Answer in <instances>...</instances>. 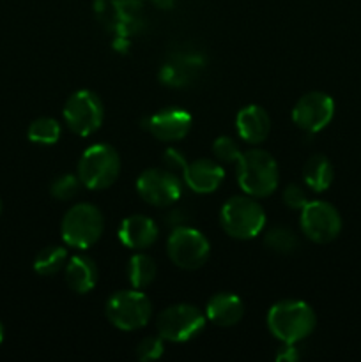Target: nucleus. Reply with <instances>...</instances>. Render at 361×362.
Wrapping results in <instances>:
<instances>
[{
    "instance_id": "412c9836",
    "label": "nucleus",
    "mask_w": 361,
    "mask_h": 362,
    "mask_svg": "<svg viewBox=\"0 0 361 362\" xmlns=\"http://www.w3.org/2000/svg\"><path fill=\"white\" fill-rule=\"evenodd\" d=\"M67 251L62 246H48L39 251L34 260V271L39 276H55L66 267Z\"/></svg>"
},
{
    "instance_id": "dca6fc26",
    "label": "nucleus",
    "mask_w": 361,
    "mask_h": 362,
    "mask_svg": "<svg viewBox=\"0 0 361 362\" xmlns=\"http://www.w3.org/2000/svg\"><path fill=\"white\" fill-rule=\"evenodd\" d=\"M244 304L241 297L230 292H219L207 300L205 318L218 327H232L243 320Z\"/></svg>"
},
{
    "instance_id": "2eb2a0df",
    "label": "nucleus",
    "mask_w": 361,
    "mask_h": 362,
    "mask_svg": "<svg viewBox=\"0 0 361 362\" xmlns=\"http://www.w3.org/2000/svg\"><path fill=\"white\" fill-rule=\"evenodd\" d=\"M159 228L149 216L133 214L122 219L119 226V239L130 250H147L158 240Z\"/></svg>"
},
{
    "instance_id": "393cba45",
    "label": "nucleus",
    "mask_w": 361,
    "mask_h": 362,
    "mask_svg": "<svg viewBox=\"0 0 361 362\" xmlns=\"http://www.w3.org/2000/svg\"><path fill=\"white\" fill-rule=\"evenodd\" d=\"M212 154L219 163H237L243 152L234 138L219 136L212 144Z\"/></svg>"
},
{
    "instance_id": "5701e85b",
    "label": "nucleus",
    "mask_w": 361,
    "mask_h": 362,
    "mask_svg": "<svg viewBox=\"0 0 361 362\" xmlns=\"http://www.w3.org/2000/svg\"><path fill=\"white\" fill-rule=\"evenodd\" d=\"M264 244L269 250L275 251V253L289 255L296 251V247L299 246V240H297L294 230L287 228V226H273V228L265 232Z\"/></svg>"
},
{
    "instance_id": "b1692460",
    "label": "nucleus",
    "mask_w": 361,
    "mask_h": 362,
    "mask_svg": "<svg viewBox=\"0 0 361 362\" xmlns=\"http://www.w3.org/2000/svg\"><path fill=\"white\" fill-rule=\"evenodd\" d=\"M84 186L80 180V177L73 175V173H64V175L57 177L55 180L50 186V193L55 200L59 202H67L73 200L74 197L78 194L80 187Z\"/></svg>"
},
{
    "instance_id": "a211bd4d",
    "label": "nucleus",
    "mask_w": 361,
    "mask_h": 362,
    "mask_svg": "<svg viewBox=\"0 0 361 362\" xmlns=\"http://www.w3.org/2000/svg\"><path fill=\"white\" fill-rule=\"evenodd\" d=\"M66 283L73 292L88 293L98 283V265L87 255H74L67 260L66 267Z\"/></svg>"
},
{
    "instance_id": "ddd939ff",
    "label": "nucleus",
    "mask_w": 361,
    "mask_h": 362,
    "mask_svg": "<svg viewBox=\"0 0 361 362\" xmlns=\"http://www.w3.org/2000/svg\"><path fill=\"white\" fill-rule=\"evenodd\" d=\"M191 119L186 110L165 108L152 113L144 120V127L159 141H179L190 133Z\"/></svg>"
},
{
    "instance_id": "0eeeda50",
    "label": "nucleus",
    "mask_w": 361,
    "mask_h": 362,
    "mask_svg": "<svg viewBox=\"0 0 361 362\" xmlns=\"http://www.w3.org/2000/svg\"><path fill=\"white\" fill-rule=\"evenodd\" d=\"M166 255L176 267L195 271L207 262L211 244L198 230L191 226H177L166 240Z\"/></svg>"
},
{
    "instance_id": "6ab92c4d",
    "label": "nucleus",
    "mask_w": 361,
    "mask_h": 362,
    "mask_svg": "<svg viewBox=\"0 0 361 362\" xmlns=\"http://www.w3.org/2000/svg\"><path fill=\"white\" fill-rule=\"evenodd\" d=\"M335 170H333L331 161L322 154H314L306 159L303 166V179L304 184L315 193H322L333 184Z\"/></svg>"
},
{
    "instance_id": "4468645a",
    "label": "nucleus",
    "mask_w": 361,
    "mask_h": 362,
    "mask_svg": "<svg viewBox=\"0 0 361 362\" xmlns=\"http://www.w3.org/2000/svg\"><path fill=\"white\" fill-rule=\"evenodd\" d=\"M183 179L195 193L211 194L222 186L223 179H225V170L212 159L202 158L193 163H188Z\"/></svg>"
},
{
    "instance_id": "6e6552de",
    "label": "nucleus",
    "mask_w": 361,
    "mask_h": 362,
    "mask_svg": "<svg viewBox=\"0 0 361 362\" xmlns=\"http://www.w3.org/2000/svg\"><path fill=\"white\" fill-rule=\"evenodd\" d=\"M205 313L193 304H173L163 310L156 320V329L163 339L183 343L195 338L205 325Z\"/></svg>"
},
{
    "instance_id": "f03ea898",
    "label": "nucleus",
    "mask_w": 361,
    "mask_h": 362,
    "mask_svg": "<svg viewBox=\"0 0 361 362\" xmlns=\"http://www.w3.org/2000/svg\"><path fill=\"white\" fill-rule=\"evenodd\" d=\"M278 165L269 152L251 148L241 154L237 161V180L241 189L253 198H265L278 187Z\"/></svg>"
},
{
    "instance_id": "39448f33",
    "label": "nucleus",
    "mask_w": 361,
    "mask_h": 362,
    "mask_svg": "<svg viewBox=\"0 0 361 362\" xmlns=\"http://www.w3.org/2000/svg\"><path fill=\"white\" fill-rule=\"evenodd\" d=\"M78 177L88 189H106L120 175V156L112 145L96 144L81 154Z\"/></svg>"
},
{
    "instance_id": "cd10ccee",
    "label": "nucleus",
    "mask_w": 361,
    "mask_h": 362,
    "mask_svg": "<svg viewBox=\"0 0 361 362\" xmlns=\"http://www.w3.org/2000/svg\"><path fill=\"white\" fill-rule=\"evenodd\" d=\"M163 163H165V168L173 172L176 175H179V173L183 175L188 166L186 158L177 148H166V152L163 154Z\"/></svg>"
},
{
    "instance_id": "c756f323",
    "label": "nucleus",
    "mask_w": 361,
    "mask_h": 362,
    "mask_svg": "<svg viewBox=\"0 0 361 362\" xmlns=\"http://www.w3.org/2000/svg\"><path fill=\"white\" fill-rule=\"evenodd\" d=\"M0 214H2V200H0Z\"/></svg>"
},
{
    "instance_id": "4be33fe9",
    "label": "nucleus",
    "mask_w": 361,
    "mask_h": 362,
    "mask_svg": "<svg viewBox=\"0 0 361 362\" xmlns=\"http://www.w3.org/2000/svg\"><path fill=\"white\" fill-rule=\"evenodd\" d=\"M62 134V127L52 117H39L28 126L27 136L28 140L39 145H52L57 144Z\"/></svg>"
},
{
    "instance_id": "20e7f679",
    "label": "nucleus",
    "mask_w": 361,
    "mask_h": 362,
    "mask_svg": "<svg viewBox=\"0 0 361 362\" xmlns=\"http://www.w3.org/2000/svg\"><path fill=\"white\" fill-rule=\"evenodd\" d=\"M105 232V216L96 205L76 204L64 214L60 233L62 240L74 250H88Z\"/></svg>"
},
{
    "instance_id": "bb28decb",
    "label": "nucleus",
    "mask_w": 361,
    "mask_h": 362,
    "mask_svg": "<svg viewBox=\"0 0 361 362\" xmlns=\"http://www.w3.org/2000/svg\"><path fill=\"white\" fill-rule=\"evenodd\" d=\"M283 204L287 205L292 211H301L304 205L308 204V194L304 191V187H301L299 184H289V186L283 189Z\"/></svg>"
},
{
    "instance_id": "9b49d317",
    "label": "nucleus",
    "mask_w": 361,
    "mask_h": 362,
    "mask_svg": "<svg viewBox=\"0 0 361 362\" xmlns=\"http://www.w3.org/2000/svg\"><path fill=\"white\" fill-rule=\"evenodd\" d=\"M137 191L144 202L154 207H170L183 193L179 175L166 168H149L137 179Z\"/></svg>"
},
{
    "instance_id": "7ed1b4c3",
    "label": "nucleus",
    "mask_w": 361,
    "mask_h": 362,
    "mask_svg": "<svg viewBox=\"0 0 361 362\" xmlns=\"http://www.w3.org/2000/svg\"><path fill=\"white\" fill-rule=\"evenodd\" d=\"M219 223L232 239L248 240L257 237L265 226V212L250 194L229 198L219 211Z\"/></svg>"
},
{
    "instance_id": "a878e982",
    "label": "nucleus",
    "mask_w": 361,
    "mask_h": 362,
    "mask_svg": "<svg viewBox=\"0 0 361 362\" xmlns=\"http://www.w3.org/2000/svg\"><path fill=\"white\" fill-rule=\"evenodd\" d=\"M163 356L161 336H147L137 346V357L140 361H156Z\"/></svg>"
},
{
    "instance_id": "1a4fd4ad",
    "label": "nucleus",
    "mask_w": 361,
    "mask_h": 362,
    "mask_svg": "<svg viewBox=\"0 0 361 362\" xmlns=\"http://www.w3.org/2000/svg\"><path fill=\"white\" fill-rule=\"evenodd\" d=\"M64 120L78 136H88L101 127L105 108L99 95L92 90H78L64 105Z\"/></svg>"
},
{
    "instance_id": "aec40b11",
    "label": "nucleus",
    "mask_w": 361,
    "mask_h": 362,
    "mask_svg": "<svg viewBox=\"0 0 361 362\" xmlns=\"http://www.w3.org/2000/svg\"><path fill=\"white\" fill-rule=\"evenodd\" d=\"M156 262L149 255L137 253L131 257L130 265H127V278L133 288L144 290L154 281L156 278Z\"/></svg>"
},
{
    "instance_id": "f257e3e1",
    "label": "nucleus",
    "mask_w": 361,
    "mask_h": 362,
    "mask_svg": "<svg viewBox=\"0 0 361 362\" xmlns=\"http://www.w3.org/2000/svg\"><path fill=\"white\" fill-rule=\"evenodd\" d=\"M317 315L310 304L296 299L278 300L268 313V329L285 345H296L314 332Z\"/></svg>"
},
{
    "instance_id": "9d476101",
    "label": "nucleus",
    "mask_w": 361,
    "mask_h": 362,
    "mask_svg": "<svg viewBox=\"0 0 361 362\" xmlns=\"http://www.w3.org/2000/svg\"><path fill=\"white\" fill-rule=\"evenodd\" d=\"M301 230L317 244H328L342 232V218L329 202L311 200L301 209Z\"/></svg>"
},
{
    "instance_id": "f8f14e48",
    "label": "nucleus",
    "mask_w": 361,
    "mask_h": 362,
    "mask_svg": "<svg viewBox=\"0 0 361 362\" xmlns=\"http://www.w3.org/2000/svg\"><path fill=\"white\" fill-rule=\"evenodd\" d=\"M335 101L324 92H308L301 95L292 110V120L306 133H319L331 122Z\"/></svg>"
},
{
    "instance_id": "f3484780",
    "label": "nucleus",
    "mask_w": 361,
    "mask_h": 362,
    "mask_svg": "<svg viewBox=\"0 0 361 362\" xmlns=\"http://www.w3.org/2000/svg\"><path fill=\"white\" fill-rule=\"evenodd\" d=\"M236 129L246 144L258 145L268 138L271 131V119L262 106H244L236 117Z\"/></svg>"
},
{
    "instance_id": "423d86ee",
    "label": "nucleus",
    "mask_w": 361,
    "mask_h": 362,
    "mask_svg": "<svg viewBox=\"0 0 361 362\" xmlns=\"http://www.w3.org/2000/svg\"><path fill=\"white\" fill-rule=\"evenodd\" d=\"M152 317L151 299L140 290H120L106 300V318L120 331H138Z\"/></svg>"
},
{
    "instance_id": "c85d7f7f",
    "label": "nucleus",
    "mask_w": 361,
    "mask_h": 362,
    "mask_svg": "<svg viewBox=\"0 0 361 362\" xmlns=\"http://www.w3.org/2000/svg\"><path fill=\"white\" fill-rule=\"evenodd\" d=\"M4 341V327H2V324H0V343Z\"/></svg>"
}]
</instances>
